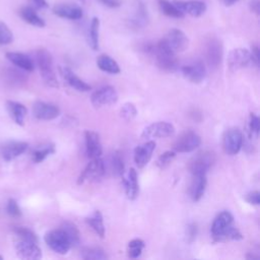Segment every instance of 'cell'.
Returning <instances> with one entry per match:
<instances>
[{
  "instance_id": "cell-1",
  "label": "cell",
  "mask_w": 260,
  "mask_h": 260,
  "mask_svg": "<svg viewBox=\"0 0 260 260\" xmlns=\"http://www.w3.org/2000/svg\"><path fill=\"white\" fill-rule=\"evenodd\" d=\"M36 61L44 82L50 88H58L59 83L54 72L53 59H52L50 52L46 49H39L36 52Z\"/></svg>"
},
{
  "instance_id": "cell-2",
  "label": "cell",
  "mask_w": 260,
  "mask_h": 260,
  "mask_svg": "<svg viewBox=\"0 0 260 260\" xmlns=\"http://www.w3.org/2000/svg\"><path fill=\"white\" fill-rule=\"evenodd\" d=\"M152 52L155 55L158 66L164 72H174L177 68L178 60L176 53L172 51L167 45L165 40H161L157 46L152 49Z\"/></svg>"
},
{
  "instance_id": "cell-3",
  "label": "cell",
  "mask_w": 260,
  "mask_h": 260,
  "mask_svg": "<svg viewBox=\"0 0 260 260\" xmlns=\"http://www.w3.org/2000/svg\"><path fill=\"white\" fill-rule=\"evenodd\" d=\"M45 242L52 250L60 255L67 254L72 248L71 240L61 228L48 232L45 235Z\"/></svg>"
},
{
  "instance_id": "cell-4",
  "label": "cell",
  "mask_w": 260,
  "mask_h": 260,
  "mask_svg": "<svg viewBox=\"0 0 260 260\" xmlns=\"http://www.w3.org/2000/svg\"><path fill=\"white\" fill-rule=\"evenodd\" d=\"M215 154L211 151H200L196 153L192 160L190 161L189 170L192 175L206 174L215 164Z\"/></svg>"
},
{
  "instance_id": "cell-5",
  "label": "cell",
  "mask_w": 260,
  "mask_h": 260,
  "mask_svg": "<svg viewBox=\"0 0 260 260\" xmlns=\"http://www.w3.org/2000/svg\"><path fill=\"white\" fill-rule=\"evenodd\" d=\"M251 64H255L251 52L247 49L237 48L230 52L228 57V65L231 72H238L240 69L249 67Z\"/></svg>"
},
{
  "instance_id": "cell-6",
  "label": "cell",
  "mask_w": 260,
  "mask_h": 260,
  "mask_svg": "<svg viewBox=\"0 0 260 260\" xmlns=\"http://www.w3.org/2000/svg\"><path fill=\"white\" fill-rule=\"evenodd\" d=\"M201 145V137L194 131L183 132L173 146V150L176 152H191Z\"/></svg>"
},
{
  "instance_id": "cell-7",
  "label": "cell",
  "mask_w": 260,
  "mask_h": 260,
  "mask_svg": "<svg viewBox=\"0 0 260 260\" xmlns=\"http://www.w3.org/2000/svg\"><path fill=\"white\" fill-rule=\"evenodd\" d=\"M118 101V93L111 85L103 86L95 91L91 97V102L95 108H103L111 106Z\"/></svg>"
},
{
  "instance_id": "cell-8",
  "label": "cell",
  "mask_w": 260,
  "mask_h": 260,
  "mask_svg": "<svg viewBox=\"0 0 260 260\" xmlns=\"http://www.w3.org/2000/svg\"><path fill=\"white\" fill-rule=\"evenodd\" d=\"M243 146V134L239 128H230L223 136V148L229 155L237 154Z\"/></svg>"
},
{
  "instance_id": "cell-9",
  "label": "cell",
  "mask_w": 260,
  "mask_h": 260,
  "mask_svg": "<svg viewBox=\"0 0 260 260\" xmlns=\"http://www.w3.org/2000/svg\"><path fill=\"white\" fill-rule=\"evenodd\" d=\"M174 133V125L166 122V121H159V122H154L147 126L142 133V137L145 138V140H153V138L169 137Z\"/></svg>"
},
{
  "instance_id": "cell-10",
  "label": "cell",
  "mask_w": 260,
  "mask_h": 260,
  "mask_svg": "<svg viewBox=\"0 0 260 260\" xmlns=\"http://www.w3.org/2000/svg\"><path fill=\"white\" fill-rule=\"evenodd\" d=\"M105 163L101 158L92 159L91 162L86 165L84 170L81 172V174L78 177L77 184L81 185L85 181L100 179L102 176L105 174Z\"/></svg>"
},
{
  "instance_id": "cell-11",
  "label": "cell",
  "mask_w": 260,
  "mask_h": 260,
  "mask_svg": "<svg viewBox=\"0 0 260 260\" xmlns=\"http://www.w3.org/2000/svg\"><path fill=\"white\" fill-rule=\"evenodd\" d=\"M15 250L23 259L37 260L42 257V251L38 246V243L33 241L17 238L15 241Z\"/></svg>"
},
{
  "instance_id": "cell-12",
  "label": "cell",
  "mask_w": 260,
  "mask_h": 260,
  "mask_svg": "<svg viewBox=\"0 0 260 260\" xmlns=\"http://www.w3.org/2000/svg\"><path fill=\"white\" fill-rule=\"evenodd\" d=\"M167 45L170 47L172 51H174L175 53H180L184 52L189 45V40L186 35L178 29L171 30L167 36L164 38Z\"/></svg>"
},
{
  "instance_id": "cell-13",
  "label": "cell",
  "mask_w": 260,
  "mask_h": 260,
  "mask_svg": "<svg viewBox=\"0 0 260 260\" xmlns=\"http://www.w3.org/2000/svg\"><path fill=\"white\" fill-rule=\"evenodd\" d=\"M33 114L39 120H53L60 115V110L53 104L38 101L34 104Z\"/></svg>"
},
{
  "instance_id": "cell-14",
  "label": "cell",
  "mask_w": 260,
  "mask_h": 260,
  "mask_svg": "<svg viewBox=\"0 0 260 260\" xmlns=\"http://www.w3.org/2000/svg\"><path fill=\"white\" fill-rule=\"evenodd\" d=\"M182 74L184 77L193 83H200L206 75V68L202 61H195L182 67Z\"/></svg>"
},
{
  "instance_id": "cell-15",
  "label": "cell",
  "mask_w": 260,
  "mask_h": 260,
  "mask_svg": "<svg viewBox=\"0 0 260 260\" xmlns=\"http://www.w3.org/2000/svg\"><path fill=\"white\" fill-rule=\"evenodd\" d=\"M85 138V150L89 159L101 158L103 153V148L100 140V135L92 130H86L84 132Z\"/></svg>"
},
{
  "instance_id": "cell-16",
  "label": "cell",
  "mask_w": 260,
  "mask_h": 260,
  "mask_svg": "<svg viewBox=\"0 0 260 260\" xmlns=\"http://www.w3.org/2000/svg\"><path fill=\"white\" fill-rule=\"evenodd\" d=\"M155 149V143L151 140L138 146L134 149V162L138 168H144L150 161Z\"/></svg>"
},
{
  "instance_id": "cell-17",
  "label": "cell",
  "mask_w": 260,
  "mask_h": 260,
  "mask_svg": "<svg viewBox=\"0 0 260 260\" xmlns=\"http://www.w3.org/2000/svg\"><path fill=\"white\" fill-rule=\"evenodd\" d=\"M223 58V46L217 39H212L206 46V60L207 64L213 69H217Z\"/></svg>"
},
{
  "instance_id": "cell-18",
  "label": "cell",
  "mask_w": 260,
  "mask_h": 260,
  "mask_svg": "<svg viewBox=\"0 0 260 260\" xmlns=\"http://www.w3.org/2000/svg\"><path fill=\"white\" fill-rule=\"evenodd\" d=\"M28 147V144L24 142H7L0 148V153L5 161H11L23 154Z\"/></svg>"
},
{
  "instance_id": "cell-19",
  "label": "cell",
  "mask_w": 260,
  "mask_h": 260,
  "mask_svg": "<svg viewBox=\"0 0 260 260\" xmlns=\"http://www.w3.org/2000/svg\"><path fill=\"white\" fill-rule=\"evenodd\" d=\"M59 72L62 75V77L64 78V80L72 86L73 89H74L77 92H89L92 90L91 85L88 84L86 82H84L81 78H79L71 68L68 67H59Z\"/></svg>"
},
{
  "instance_id": "cell-20",
  "label": "cell",
  "mask_w": 260,
  "mask_h": 260,
  "mask_svg": "<svg viewBox=\"0 0 260 260\" xmlns=\"http://www.w3.org/2000/svg\"><path fill=\"white\" fill-rule=\"evenodd\" d=\"M173 3H174L183 13H187L194 17L202 15L206 10L205 3L202 1H197V0H188V1L175 0Z\"/></svg>"
},
{
  "instance_id": "cell-21",
  "label": "cell",
  "mask_w": 260,
  "mask_h": 260,
  "mask_svg": "<svg viewBox=\"0 0 260 260\" xmlns=\"http://www.w3.org/2000/svg\"><path fill=\"white\" fill-rule=\"evenodd\" d=\"M234 218L230 212H222L219 214L212 224V236L214 241L233 223Z\"/></svg>"
},
{
  "instance_id": "cell-22",
  "label": "cell",
  "mask_w": 260,
  "mask_h": 260,
  "mask_svg": "<svg viewBox=\"0 0 260 260\" xmlns=\"http://www.w3.org/2000/svg\"><path fill=\"white\" fill-rule=\"evenodd\" d=\"M123 185L125 189V194L129 200H135L140 193V186H138L137 173L135 169L131 168L127 175L123 177Z\"/></svg>"
},
{
  "instance_id": "cell-23",
  "label": "cell",
  "mask_w": 260,
  "mask_h": 260,
  "mask_svg": "<svg viewBox=\"0 0 260 260\" xmlns=\"http://www.w3.org/2000/svg\"><path fill=\"white\" fill-rule=\"evenodd\" d=\"M193 179L190 185V196H191L193 201H199L206 189L207 185V179H206V174H196L192 175Z\"/></svg>"
},
{
  "instance_id": "cell-24",
  "label": "cell",
  "mask_w": 260,
  "mask_h": 260,
  "mask_svg": "<svg viewBox=\"0 0 260 260\" xmlns=\"http://www.w3.org/2000/svg\"><path fill=\"white\" fill-rule=\"evenodd\" d=\"M53 12L56 15L68 20H79L82 17V10L76 5L58 4L53 8Z\"/></svg>"
},
{
  "instance_id": "cell-25",
  "label": "cell",
  "mask_w": 260,
  "mask_h": 260,
  "mask_svg": "<svg viewBox=\"0 0 260 260\" xmlns=\"http://www.w3.org/2000/svg\"><path fill=\"white\" fill-rule=\"evenodd\" d=\"M6 57L12 64L23 69V71L25 72L31 73L34 71V67H35L34 62L26 54L20 53V52H8V53L6 54Z\"/></svg>"
},
{
  "instance_id": "cell-26",
  "label": "cell",
  "mask_w": 260,
  "mask_h": 260,
  "mask_svg": "<svg viewBox=\"0 0 260 260\" xmlns=\"http://www.w3.org/2000/svg\"><path fill=\"white\" fill-rule=\"evenodd\" d=\"M6 108L11 118L14 120V122L19 125H24L25 118L28 114V110L23 104L13 101H7Z\"/></svg>"
},
{
  "instance_id": "cell-27",
  "label": "cell",
  "mask_w": 260,
  "mask_h": 260,
  "mask_svg": "<svg viewBox=\"0 0 260 260\" xmlns=\"http://www.w3.org/2000/svg\"><path fill=\"white\" fill-rule=\"evenodd\" d=\"M97 65L102 72H105L107 74H118L121 72L118 63L112 57H110L109 55H106V54L100 55L98 57Z\"/></svg>"
},
{
  "instance_id": "cell-28",
  "label": "cell",
  "mask_w": 260,
  "mask_h": 260,
  "mask_svg": "<svg viewBox=\"0 0 260 260\" xmlns=\"http://www.w3.org/2000/svg\"><path fill=\"white\" fill-rule=\"evenodd\" d=\"M85 222L99 237H105V224H104L103 215L100 211H95L90 217L85 219Z\"/></svg>"
},
{
  "instance_id": "cell-29",
  "label": "cell",
  "mask_w": 260,
  "mask_h": 260,
  "mask_svg": "<svg viewBox=\"0 0 260 260\" xmlns=\"http://www.w3.org/2000/svg\"><path fill=\"white\" fill-rule=\"evenodd\" d=\"M20 15L22 16V19L34 26V27H38V28H43L45 27V22L41 19V17L37 14V12L35 11V9L31 6H25L20 10Z\"/></svg>"
},
{
  "instance_id": "cell-30",
  "label": "cell",
  "mask_w": 260,
  "mask_h": 260,
  "mask_svg": "<svg viewBox=\"0 0 260 260\" xmlns=\"http://www.w3.org/2000/svg\"><path fill=\"white\" fill-rule=\"evenodd\" d=\"M159 6L161 11L167 16L175 17V19H181L184 16V13L174 3H171L168 0H159Z\"/></svg>"
},
{
  "instance_id": "cell-31",
  "label": "cell",
  "mask_w": 260,
  "mask_h": 260,
  "mask_svg": "<svg viewBox=\"0 0 260 260\" xmlns=\"http://www.w3.org/2000/svg\"><path fill=\"white\" fill-rule=\"evenodd\" d=\"M61 229L66 233V235L68 236L69 240H71V243L72 246H77L80 242V233L77 229V227L74 223L71 222H65Z\"/></svg>"
},
{
  "instance_id": "cell-32",
  "label": "cell",
  "mask_w": 260,
  "mask_h": 260,
  "mask_svg": "<svg viewBox=\"0 0 260 260\" xmlns=\"http://www.w3.org/2000/svg\"><path fill=\"white\" fill-rule=\"evenodd\" d=\"M55 152L54 145H45L37 148L33 151V161L35 163L43 162L50 154Z\"/></svg>"
},
{
  "instance_id": "cell-33",
  "label": "cell",
  "mask_w": 260,
  "mask_h": 260,
  "mask_svg": "<svg viewBox=\"0 0 260 260\" xmlns=\"http://www.w3.org/2000/svg\"><path fill=\"white\" fill-rule=\"evenodd\" d=\"M243 239V235L241 234V232L233 227L232 224L231 226L224 230L216 240L215 242H227V241H240Z\"/></svg>"
},
{
  "instance_id": "cell-34",
  "label": "cell",
  "mask_w": 260,
  "mask_h": 260,
  "mask_svg": "<svg viewBox=\"0 0 260 260\" xmlns=\"http://www.w3.org/2000/svg\"><path fill=\"white\" fill-rule=\"evenodd\" d=\"M146 244L142 239H133L128 243L127 252L130 258H137L140 257L143 253Z\"/></svg>"
},
{
  "instance_id": "cell-35",
  "label": "cell",
  "mask_w": 260,
  "mask_h": 260,
  "mask_svg": "<svg viewBox=\"0 0 260 260\" xmlns=\"http://www.w3.org/2000/svg\"><path fill=\"white\" fill-rule=\"evenodd\" d=\"M81 257L85 260H105L108 255L101 248H86L82 251Z\"/></svg>"
},
{
  "instance_id": "cell-36",
  "label": "cell",
  "mask_w": 260,
  "mask_h": 260,
  "mask_svg": "<svg viewBox=\"0 0 260 260\" xmlns=\"http://www.w3.org/2000/svg\"><path fill=\"white\" fill-rule=\"evenodd\" d=\"M110 165L112 171L115 173V175L117 176H123L124 175V162L123 159L121 158V155L119 152H114L112 154V157L110 159Z\"/></svg>"
},
{
  "instance_id": "cell-37",
  "label": "cell",
  "mask_w": 260,
  "mask_h": 260,
  "mask_svg": "<svg viewBox=\"0 0 260 260\" xmlns=\"http://www.w3.org/2000/svg\"><path fill=\"white\" fill-rule=\"evenodd\" d=\"M99 27H100V21L97 17H94L91 29H90V40H91V46L94 50L99 49Z\"/></svg>"
},
{
  "instance_id": "cell-38",
  "label": "cell",
  "mask_w": 260,
  "mask_h": 260,
  "mask_svg": "<svg viewBox=\"0 0 260 260\" xmlns=\"http://www.w3.org/2000/svg\"><path fill=\"white\" fill-rule=\"evenodd\" d=\"M120 116L125 121H132L137 116V109L134 104L126 103L120 109Z\"/></svg>"
},
{
  "instance_id": "cell-39",
  "label": "cell",
  "mask_w": 260,
  "mask_h": 260,
  "mask_svg": "<svg viewBox=\"0 0 260 260\" xmlns=\"http://www.w3.org/2000/svg\"><path fill=\"white\" fill-rule=\"evenodd\" d=\"M13 41V35L9 28L0 21V45H7Z\"/></svg>"
},
{
  "instance_id": "cell-40",
  "label": "cell",
  "mask_w": 260,
  "mask_h": 260,
  "mask_svg": "<svg viewBox=\"0 0 260 260\" xmlns=\"http://www.w3.org/2000/svg\"><path fill=\"white\" fill-rule=\"evenodd\" d=\"M175 157H176V151H174V150L165 151L164 153H162L160 155L159 159L157 160V166L160 169H165L166 167H168L173 162V160L175 159Z\"/></svg>"
},
{
  "instance_id": "cell-41",
  "label": "cell",
  "mask_w": 260,
  "mask_h": 260,
  "mask_svg": "<svg viewBox=\"0 0 260 260\" xmlns=\"http://www.w3.org/2000/svg\"><path fill=\"white\" fill-rule=\"evenodd\" d=\"M14 233H15L17 238L33 241V242H36V243H38V238H37L36 234H35L32 230H30L28 228H25V227L16 228L14 230Z\"/></svg>"
},
{
  "instance_id": "cell-42",
  "label": "cell",
  "mask_w": 260,
  "mask_h": 260,
  "mask_svg": "<svg viewBox=\"0 0 260 260\" xmlns=\"http://www.w3.org/2000/svg\"><path fill=\"white\" fill-rule=\"evenodd\" d=\"M249 130L252 133V135H258L259 134V130H260V119L258 118V116L254 113L250 114V118H249Z\"/></svg>"
},
{
  "instance_id": "cell-43",
  "label": "cell",
  "mask_w": 260,
  "mask_h": 260,
  "mask_svg": "<svg viewBox=\"0 0 260 260\" xmlns=\"http://www.w3.org/2000/svg\"><path fill=\"white\" fill-rule=\"evenodd\" d=\"M6 210H7L8 215L10 217H13V218H17V217H20L22 215L20 206H19V204H17V202L14 199H9L8 200Z\"/></svg>"
},
{
  "instance_id": "cell-44",
  "label": "cell",
  "mask_w": 260,
  "mask_h": 260,
  "mask_svg": "<svg viewBox=\"0 0 260 260\" xmlns=\"http://www.w3.org/2000/svg\"><path fill=\"white\" fill-rule=\"evenodd\" d=\"M246 201L253 205H259L260 203V193L258 191L249 192L246 195Z\"/></svg>"
},
{
  "instance_id": "cell-45",
  "label": "cell",
  "mask_w": 260,
  "mask_h": 260,
  "mask_svg": "<svg viewBox=\"0 0 260 260\" xmlns=\"http://www.w3.org/2000/svg\"><path fill=\"white\" fill-rule=\"evenodd\" d=\"M197 235V224L196 223H190L187 228V237L189 242H192L195 240Z\"/></svg>"
},
{
  "instance_id": "cell-46",
  "label": "cell",
  "mask_w": 260,
  "mask_h": 260,
  "mask_svg": "<svg viewBox=\"0 0 260 260\" xmlns=\"http://www.w3.org/2000/svg\"><path fill=\"white\" fill-rule=\"evenodd\" d=\"M101 3H103L104 5H106L108 7H119L121 5V1L120 0H99Z\"/></svg>"
},
{
  "instance_id": "cell-47",
  "label": "cell",
  "mask_w": 260,
  "mask_h": 260,
  "mask_svg": "<svg viewBox=\"0 0 260 260\" xmlns=\"http://www.w3.org/2000/svg\"><path fill=\"white\" fill-rule=\"evenodd\" d=\"M251 55L253 57L254 63L256 66H259V49L257 46H253L252 47V51H251Z\"/></svg>"
},
{
  "instance_id": "cell-48",
  "label": "cell",
  "mask_w": 260,
  "mask_h": 260,
  "mask_svg": "<svg viewBox=\"0 0 260 260\" xmlns=\"http://www.w3.org/2000/svg\"><path fill=\"white\" fill-rule=\"evenodd\" d=\"M259 6H260V3L258 0H252V1L250 2L251 10L254 11L256 14H259Z\"/></svg>"
},
{
  "instance_id": "cell-49",
  "label": "cell",
  "mask_w": 260,
  "mask_h": 260,
  "mask_svg": "<svg viewBox=\"0 0 260 260\" xmlns=\"http://www.w3.org/2000/svg\"><path fill=\"white\" fill-rule=\"evenodd\" d=\"M33 2L35 3V5L39 8H45L48 6V3H47L46 0H33Z\"/></svg>"
},
{
  "instance_id": "cell-50",
  "label": "cell",
  "mask_w": 260,
  "mask_h": 260,
  "mask_svg": "<svg viewBox=\"0 0 260 260\" xmlns=\"http://www.w3.org/2000/svg\"><path fill=\"white\" fill-rule=\"evenodd\" d=\"M221 1L226 6H231V5L235 4L236 2H238L239 0H221Z\"/></svg>"
},
{
  "instance_id": "cell-51",
  "label": "cell",
  "mask_w": 260,
  "mask_h": 260,
  "mask_svg": "<svg viewBox=\"0 0 260 260\" xmlns=\"http://www.w3.org/2000/svg\"><path fill=\"white\" fill-rule=\"evenodd\" d=\"M80 1H81V2H82V3H83V2H84V1H85V0H80Z\"/></svg>"
}]
</instances>
